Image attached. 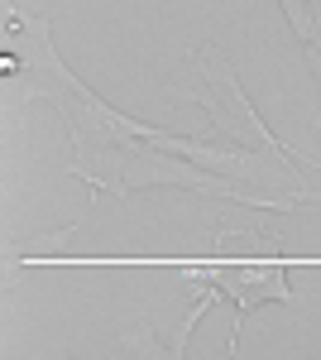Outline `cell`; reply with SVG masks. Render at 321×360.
<instances>
[{"mask_svg":"<svg viewBox=\"0 0 321 360\" xmlns=\"http://www.w3.org/2000/svg\"><path fill=\"white\" fill-rule=\"evenodd\" d=\"M188 283H211L221 298H230L235 307V322H230V341H225V356H240V327L254 307L264 303H293L297 288L288 283L293 259H211V264H178Z\"/></svg>","mask_w":321,"mask_h":360,"instance_id":"obj_3","label":"cell"},{"mask_svg":"<svg viewBox=\"0 0 321 360\" xmlns=\"http://www.w3.org/2000/svg\"><path fill=\"white\" fill-rule=\"evenodd\" d=\"M168 96H173V101H192V106H202V111L211 115L216 130H221L225 139H235V144H244V149H259V154L283 159V164H293V159H297V149H288V144L264 125V115L254 111V101L244 96L235 68L225 63V53H221L216 44H202V49L188 58L183 82L168 86Z\"/></svg>","mask_w":321,"mask_h":360,"instance_id":"obj_2","label":"cell"},{"mask_svg":"<svg viewBox=\"0 0 321 360\" xmlns=\"http://www.w3.org/2000/svg\"><path fill=\"white\" fill-rule=\"evenodd\" d=\"M5 29H0V68L20 77V111L29 101L48 96L72 139V178L91 183L96 193H139V188H188L202 197L240 202L259 212H293V207H321L293 164L268 159L259 149H244L235 139H192L168 135L159 125H144L120 115L101 101L77 72L58 58L48 15L25 10L20 0H5Z\"/></svg>","mask_w":321,"mask_h":360,"instance_id":"obj_1","label":"cell"},{"mask_svg":"<svg viewBox=\"0 0 321 360\" xmlns=\"http://www.w3.org/2000/svg\"><path fill=\"white\" fill-rule=\"evenodd\" d=\"M278 5H283V15H288V25H293L297 44L312 58V72H321V34H317V20H312V5H307V0H278Z\"/></svg>","mask_w":321,"mask_h":360,"instance_id":"obj_4","label":"cell"}]
</instances>
